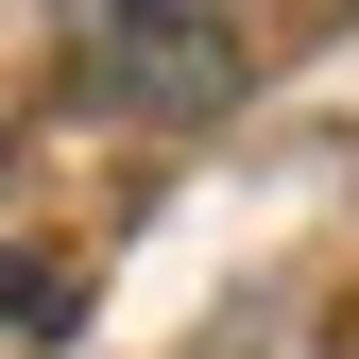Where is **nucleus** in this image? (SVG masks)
Wrapping results in <instances>:
<instances>
[{
	"label": "nucleus",
	"mask_w": 359,
	"mask_h": 359,
	"mask_svg": "<svg viewBox=\"0 0 359 359\" xmlns=\"http://www.w3.org/2000/svg\"><path fill=\"white\" fill-rule=\"evenodd\" d=\"M52 325H69V274H52V257H0V359L52 342Z\"/></svg>",
	"instance_id": "obj_2"
},
{
	"label": "nucleus",
	"mask_w": 359,
	"mask_h": 359,
	"mask_svg": "<svg viewBox=\"0 0 359 359\" xmlns=\"http://www.w3.org/2000/svg\"><path fill=\"white\" fill-rule=\"evenodd\" d=\"M86 69H120V86H222V34H137V18H103Z\"/></svg>",
	"instance_id": "obj_1"
}]
</instances>
